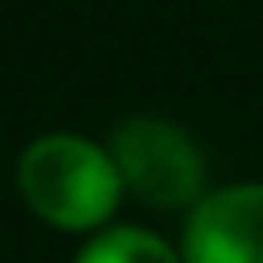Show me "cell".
Here are the masks:
<instances>
[{"label": "cell", "mask_w": 263, "mask_h": 263, "mask_svg": "<svg viewBox=\"0 0 263 263\" xmlns=\"http://www.w3.org/2000/svg\"><path fill=\"white\" fill-rule=\"evenodd\" d=\"M78 263H180V258L171 244H161L146 229H107L78 254Z\"/></svg>", "instance_id": "277c9868"}, {"label": "cell", "mask_w": 263, "mask_h": 263, "mask_svg": "<svg viewBox=\"0 0 263 263\" xmlns=\"http://www.w3.org/2000/svg\"><path fill=\"white\" fill-rule=\"evenodd\" d=\"M20 195L34 215L64 229H93L117 210L122 176L112 156L98 151L93 141L54 132L25 146L20 156Z\"/></svg>", "instance_id": "6da1fadb"}, {"label": "cell", "mask_w": 263, "mask_h": 263, "mask_svg": "<svg viewBox=\"0 0 263 263\" xmlns=\"http://www.w3.org/2000/svg\"><path fill=\"white\" fill-rule=\"evenodd\" d=\"M112 166L137 200L156 210L195 205L205 185V156L185 137V127L166 117H127L112 132Z\"/></svg>", "instance_id": "7a4b0ae2"}, {"label": "cell", "mask_w": 263, "mask_h": 263, "mask_svg": "<svg viewBox=\"0 0 263 263\" xmlns=\"http://www.w3.org/2000/svg\"><path fill=\"white\" fill-rule=\"evenodd\" d=\"M185 263H263V185L200 200L185 224Z\"/></svg>", "instance_id": "3957f363"}]
</instances>
